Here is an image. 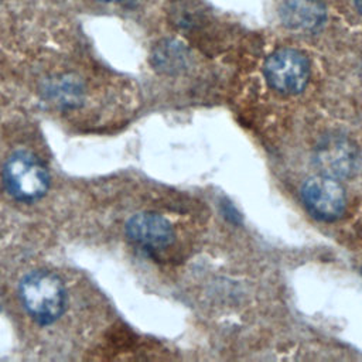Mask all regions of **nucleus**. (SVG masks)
<instances>
[{
    "mask_svg": "<svg viewBox=\"0 0 362 362\" xmlns=\"http://www.w3.org/2000/svg\"><path fill=\"white\" fill-rule=\"evenodd\" d=\"M3 181L14 199L34 202L47 194L51 178L37 156L28 151H16L3 167Z\"/></svg>",
    "mask_w": 362,
    "mask_h": 362,
    "instance_id": "f03ea898",
    "label": "nucleus"
},
{
    "mask_svg": "<svg viewBox=\"0 0 362 362\" xmlns=\"http://www.w3.org/2000/svg\"><path fill=\"white\" fill-rule=\"evenodd\" d=\"M355 4H356V7H358L359 13L362 14V0H355Z\"/></svg>",
    "mask_w": 362,
    "mask_h": 362,
    "instance_id": "6e6552de",
    "label": "nucleus"
},
{
    "mask_svg": "<svg viewBox=\"0 0 362 362\" xmlns=\"http://www.w3.org/2000/svg\"><path fill=\"white\" fill-rule=\"evenodd\" d=\"M314 161L320 174L331 178L351 177L359 165L356 146L344 136H327L322 139L314 154Z\"/></svg>",
    "mask_w": 362,
    "mask_h": 362,
    "instance_id": "39448f33",
    "label": "nucleus"
},
{
    "mask_svg": "<svg viewBox=\"0 0 362 362\" xmlns=\"http://www.w3.org/2000/svg\"><path fill=\"white\" fill-rule=\"evenodd\" d=\"M126 235L130 242L146 250H161L174 240L171 223L153 212L133 215L126 223Z\"/></svg>",
    "mask_w": 362,
    "mask_h": 362,
    "instance_id": "423d86ee",
    "label": "nucleus"
},
{
    "mask_svg": "<svg viewBox=\"0 0 362 362\" xmlns=\"http://www.w3.org/2000/svg\"><path fill=\"white\" fill-rule=\"evenodd\" d=\"M301 198L308 212L321 221H334L345 209V192L341 184L327 175L308 178L301 187Z\"/></svg>",
    "mask_w": 362,
    "mask_h": 362,
    "instance_id": "20e7f679",
    "label": "nucleus"
},
{
    "mask_svg": "<svg viewBox=\"0 0 362 362\" xmlns=\"http://www.w3.org/2000/svg\"><path fill=\"white\" fill-rule=\"evenodd\" d=\"M105 1H112V0H105Z\"/></svg>",
    "mask_w": 362,
    "mask_h": 362,
    "instance_id": "1a4fd4ad",
    "label": "nucleus"
},
{
    "mask_svg": "<svg viewBox=\"0 0 362 362\" xmlns=\"http://www.w3.org/2000/svg\"><path fill=\"white\" fill-rule=\"evenodd\" d=\"M280 18L291 30L314 31L324 24L327 11L320 0H284Z\"/></svg>",
    "mask_w": 362,
    "mask_h": 362,
    "instance_id": "0eeeda50",
    "label": "nucleus"
},
{
    "mask_svg": "<svg viewBox=\"0 0 362 362\" xmlns=\"http://www.w3.org/2000/svg\"><path fill=\"white\" fill-rule=\"evenodd\" d=\"M18 293L25 311L40 325L55 322L65 311L66 291L62 280L52 272L35 270L25 274Z\"/></svg>",
    "mask_w": 362,
    "mask_h": 362,
    "instance_id": "f257e3e1",
    "label": "nucleus"
},
{
    "mask_svg": "<svg viewBox=\"0 0 362 362\" xmlns=\"http://www.w3.org/2000/svg\"><path fill=\"white\" fill-rule=\"evenodd\" d=\"M264 76L274 90L294 95L305 88L310 78V64L303 52L281 48L266 59Z\"/></svg>",
    "mask_w": 362,
    "mask_h": 362,
    "instance_id": "7ed1b4c3",
    "label": "nucleus"
}]
</instances>
